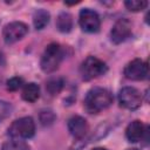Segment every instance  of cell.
Here are the masks:
<instances>
[{"instance_id": "obj_1", "label": "cell", "mask_w": 150, "mask_h": 150, "mask_svg": "<svg viewBox=\"0 0 150 150\" xmlns=\"http://www.w3.org/2000/svg\"><path fill=\"white\" fill-rule=\"evenodd\" d=\"M112 100V94L108 89L96 87L87 93L84 98V108L90 114H98L110 107Z\"/></svg>"}, {"instance_id": "obj_2", "label": "cell", "mask_w": 150, "mask_h": 150, "mask_svg": "<svg viewBox=\"0 0 150 150\" xmlns=\"http://www.w3.org/2000/svg\"><path fill=\"white\" fill-rule=\"evenodd\" d=\"M62 56H63V52L62 48L59 43H49L41 57V69L45 73H53L55 71L61 61H62Z\"/></svg>"}, {"instance_id": "obj_3", "label": "cell", "mask_w": 150, "mask_h": 150, "mask_svg": "<svg viewBox=\"0 0 150 150\" xmlns=\"http://www.w3.org/2000/svg\"><path fill=\"white\" fill-rule=\"evenodd\" d=\"M108 70L107 64L95 57V56H88L81 64L80 71H81V76L84 81H90L93 79H96L103 74H105Z\"/></svg>"}, {"instance_id": "obj_4", "label": "cell", "mask_w": 150, "mask_h": 150, "mask_svg": "<svg viewBox=\"0 0 150 150\" xmlns=\"http://www.w3.org/2000/svg\"><path fill=\"white\" fill-rule=\"evenodd\" d=\"M34 132H35V123L33 118L29 116L15 120L8 128V135L12 138H16V139L29 138L34 135Z\"/></svg>"}, {"instance_id": "obj_5", "label": "cell", "mask_w": 150, "mask_h": 150, "mask_svg": "<svg viewBox=\"0 0 150 150\" xmlns=\"http://www.w3.org/2000/svg\"><path fill=\"white\" fill-rule=\"evenodd\" d=\"M118 102L121 107L135 110L142 104V94L134 87H124L118 93Z\"/></svg>"}, {"instance_id": "obj_6", "label": "cell", "mask_w": 150, "mask_h": 150, "mask_svg": "<svg viewBox=\"0 0 150 150\" xmlns=\"http://www.w3.org/2000/svg\"><path fill=\"white\" fill-rule=\"evenodd\" d=\"M28 32V27L26 23L21 22V21H13L7 23L4 27L2 30V36L6 43L11 45L14 43L19 40H21Z\"/></svg>"}, {"instance_id": "obj_7", "label": "cell", "mask_w": 150, "mask_h": 150, "mask_svg": "<svg viewBox=\"0 0 150 150\" xmlns=\"http://www.w3.org/2000/svg\"><path fill=\"white\" fill-rule=\"evenodd\" d=\"M79 23L81 28L87 33H96L100 29L101 20L98 14L90 9V8H83L80 12L79 16Z\"/></svg>"}, {"instance_id": "obj_8", "label": "cell", "mask_w": 150, "mask_h": 150, "mask_svg": "<svg viewBox=\"0 0 150 150\" xmlns=\"http://www.w3.org/2000/svg\"><path fill=\"white\" fill-rule=\"evenodd\" d=\"M149 73V67L148 63L142 61L141 59H135L131 62H129L124 70L123 74L127 79L129 80H134V81H141L144 80L148 76Z\"/></svg>"}, {"instance_id": "obj_9", "label": "cell", "mask_w": 150, "mask_h": 150, "mask_svg": "<svg viewBox=\"0 0 150 150\" xmlns=\"http://www.w3.org/2000/svg\"><path fill=\"white\" fill-rule=\"evenodd\" d=\"M131 34V22L128 19H120L111 28L110 38L114 43H121L125 41Z\"/></svg>"}, {"instance_id": "obj_10", "label": "cell", "mask_w": 150, "mask_h": 150, "mask_svg": "<svg viewBox=\"0 0 150 150\" xmlns=\"http://www.w3.org/2000/svg\"><path fill=\"white\" fill-rule=\"evenodd\" d=\"M88 129L89 127L87 121L81 116H73L68 120V130L70 135H73L77 139L83 138L88 132Z\"/></svg>"}, {"instance_id": "obj_11", "label": "cell", "mask_w": 150, "mask_h": 150, "mask_svg": "<svg viewBox=\"0 0 150 150\" xmlns=\"http://www.w3.org/2000/svg\"><path fill=\"white\" fill-rule=\"evenodd\" d=\"M146 129L144 127V124L141 121H132L131 123H129V125L125 129V137L129 142L136 143L141 139L144 138V135L146 134Z\"/></svg>"}, {"instance_id": "obj_12", "label": "cell", "mask_w": 150, "mask_h": 150, "mask_svg": "<svg viewBox=\"0 0 150 150\" xmlns=\"http://www.w3.org/2000/svg\"><path fill=\"white\" fill-rule=\"evenodd\" d=\"M56 28L61 33L70 32V29L73 28V16L67 12L60 13L56 19Z\"/></svg>"}, {"instance_id": "obj_13", "label": "cell", "mask_w": 150, "mask_h": 150, "mask_svg": "<svg viewBox=\"0 0 150 150\" xmlns=\"http://www.w3.org/2000/svg\"><path fill=\"white\" fill-rule=\"evenodd\" d=\"M40 96V88L36 83H27L22 90V98L27 102H35Z\"/></svg>"}, {"instance_id": "obj_14", "label": "cell", "mask_w": 150, "mask_h": 150, "mask_svg": "<svg viewBox=\"0 0 150 150\" xmlns=\"http://www.w3.org/2000/svg\"><path fill=\"white\" fill-rule=\"evenodd\" d=\"M49 19H50V15H49V13H48L46 9L41 8V9L35 11V13H34V15H33V23H34V27H35L36 29H42V28H45V27L48 25Z\"/></svg>"}, {"instance_id": "obj_15", "label": "cell", "mask_w": 150, "mask_h": 150, "mask_svg": "<svg viewBox=\"0 0 150 150\" xmlns=\"http://www.w3.org/2000/svg\"><path fill=\"white\" fill-rule=\"evenodd\" d=\"M63 80L61 77H52L46 83V90L50 95H57L63 88Z\"/></svg>"}, {"instance_id": "obj_16", "label": "cell", "mask_w": 150, "mask_h": 150, "mask_svg": "<svg viewBox=\"0 0 150 150\" xmlns=\"http://www.w3.org/2000/svg\"><path fill=\"white\" fill-rule=\"evenodd\" d=\"M1 150H29V146L22 139L13 138L11 141L5 142L1 146Z\"/></svg>"}, {"instance_id": "obj_17", "label": "cell", "mask_w": 150, "mask_h": 150, "mask_svg": "<svg viewBox=\"0 0 150 150\" xmlns=\"http://www.w3.org/2000/svg\"><path fill=\"white\" fill-rule=\"evenodd\" d=\"M124 5L131 12H139L148 6V1H145V0H128L124 2Z\"/></svg>"}, {"instance_id": "obj_18", "label": "cell", "mask_w": 150, "mask_h": 150, "mask_svg": "<svg viewBox=\"0 0 150 150\" xmlns=\"http://www.w3.org/2000/svg\"><path fill=\"white\" fill-rule=\"evenodd\" d=\"M12 105L6 101H0V123L12 114Z\"/></svg>"}, {"instance_id": "obj_19", "label": "cell", "mask_w": 150, "mask_h": 150, "mask_svg": "<svg viewBox=\"0 0 150 150\" xmlns=\"http://www.w3.org/2000/svg\"><path fill=\"white\" fill-rule=\"evenodd\" d=\"M55 121V115L52 110H43L40 114V122L43 125H50Z\"/></svg>"}, {"instance_id": "obj_20", "label": "cell", "mask_w": 150, "mask_h": 150, "mask_svg": "<svg viewBox=\"0 0 150 150\" xmlns=\"http://www.w3.org/2000/svg\"><path fill=\"white\" fill-rule=\"evenodd\" d=\"M22 84H23V80L21 77L15 76V77H12L7 81V89L11 90V91H15L19 88H21Z\"/></svg>"}, {"instance_id": "obj_21", "label": "cell", "mask_w": 150, "mask_h": 150, "mask_svg": "<svg viewBox=\"0 0 150 150\" xmlns=\"http://www.w3.org/2000/svg\"><path fill=\"white\" fill-rule=\"evenodd\" d=\"M93 150H107V149H104V148H95Z\"/></svg>"}]
</instances>
